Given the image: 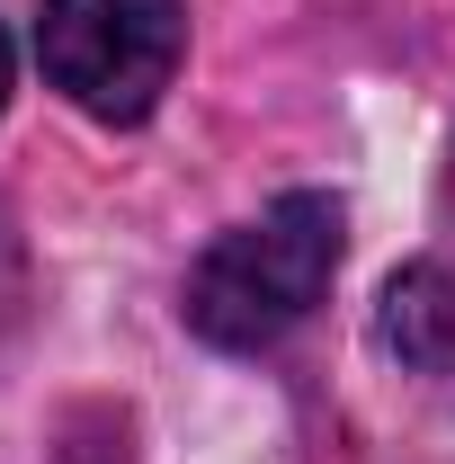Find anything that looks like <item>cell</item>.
<instances>
[{
  "label": "cell",
  "mask_w": 455,
  "mask_h": 464,
  "mask_svg": "<svg viewBox=\"0 0 455 464\" xmlns=\"http://www.w3.org/2000/svg\"><path fill=\"white\" fill-rule=\"evenodd\" d=\"M348 250V206L331 188H286L277 206H259L250 224L215 232L179 286V313L206 348H277L286 331L313 322V304L331 295Z\"/></svg>",
  "instance_id": "cell-1"
},
{
  "label": "cell",
  "mask_w": 455,
  "mask_h": 464,
  "mask_svg": "<svg viewBox=\"0 0 455 464\" xmlns=\"http://www.w3.org/2000/svg\"><path fill=\"white\" fill-rule=\"evenodd\" d=\"M9 313H18V241L0 224V331H9Z\"/></svg>",
  "instance_id": "cell-3"
},
{
  "label": "cell",
  "mask_w": 455,
  "mask_h": 464,
  "mask_svg": "<svg viewBox=\"0 0 455 464\" xmlns=\"http://www.w3.org/2000/svg\"><path fill=\"white\" fill-rule=\"evenodd\" d=\"M36 63L90 125H143L188 63V0H45Z\"/></svg>",
  "instance_id": "cell-2"
},
{
  "label": "cell",
  "mask_w": 455,
  "mask_h": 464,
  "mask_svg": "<svg viewBox=\"0 0 455 464\" xmlns=\"http://www.w3.org/2000/svg\"><path fill=\"white\" fill-rule=\"evenodd\" d=\"M9 81H18V54H9V36H0V108H9Z\"/></svg>",
  "instance_id": "cell-4"
}]
</instances>
